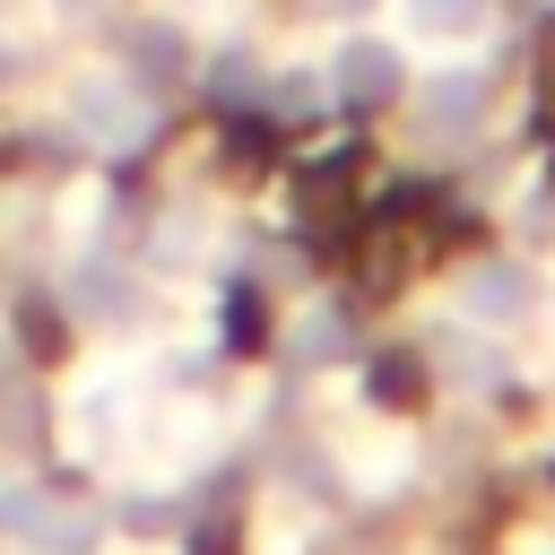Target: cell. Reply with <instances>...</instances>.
Wrapping results in <instances>:
<instances>
[{
    "mask_svg": "<svg viewBox=\"0 0 555 555\" xmlns=\"http://www.w3.org/2000/svg\"><path fill=\"white\" fill-rule=\"evenodd\" d=\"M69 130H78L87 147H113V156H130V147L156 130V113H147V95H139L121 69H87V78L69 87Z\"/></svg>",
    "mask_w": 555,
    "mask_h": 555,
    "instance_id": "obj_1",
    "label": "cell"
},
{
    "mask_svg": "<svg viewBox=\"0 0 555 555\" xmlns=\"http://www.w3.org/2000/svg\"><path fill=\"white\" fill-rule=\"evenodd\" d=\"M486 26H494L486 0H399V35H408V43H434V52H460V43H477Z\"/></svg>",
    "mask_w": 555,
    "mask_h": 555,
    "instance_id": "obj_2",
    "label": "cell"
},
{
    "mask_svg": "<svg viewBox=\"0 0 555 555\" xmlns=\"http://www.w3.org/2000/svg\"><path fill=\"white\" fill-rule=\"evenodd\" d=\"M330 69H338V78H330L338 95H356V104H382V95L399 87V69H408V61H399V52L382 43V35H347Z\"/></svg>",
    "mask_w": 555,
    "mask_h": 555,
    "instance_id": "obj_3",
    "label": "cell"
},
{
    "mask_svg": "<svg viewBox=\"0 0 555 555\" xmlns=\"http://www.w3.org/2000/svg\"><path fill=\"white\" fill-rule=\"evenodd\" d=\"M460 312L468 321H512V312H529V278L512 260H486L477 278H460Z\"/></svg>",
    "mask_w": 555,
    "mask_h": 555,
    "instance_id": "obj_4",
    "label": "cell"
},
{
    "mask_svg": "<svg viewBox=\"0 0 555 555\" xmlns=\"http://www.w3.org/2000/svg\"><path fill=\"white\" fill-rule=\"evenodd\" d=\"M408 460H416V442H408V434H390V425H382V434H356V442H347V477H356L364 494H390V486L408 477Z\"/></svg>",
    "mask_w": 555,
    "mask_h": 555,
    "instance_id": "obj_5",
    "label": "cell"
},
{
    "mask_svg": "<svg viewBox=\"0 0 555 555\" xmlns=\"http://www.w3.org/2000/svg\"><path fill=\"white\" fill-rule=\"evenodd\" d=\"M477 95H486L477 69H442V78H425V113H434V121H442V113H477Z\"/></svg>",
    "mask_w": 555,
    "mask_h": 555,
    "instance_id": "obj_6",
    "label": "cell"
},
{
    "mask_svg": "<svg viewBox=\"0 0 555 555\" xmlns=\"http://www.w3.org/2000/svg\"><path fill=\"white\" fill-rule=\"evenodd\" d=\"M321 9H338V17H356V9H373V0H321Z\"/></svg>",
    "mask_w": 555,
    "mask_h": 555,
    "instance_id": "obj_7",
    "label": "cell"
},
{
    "mask_svg": "<svg viewBox=\"0 0 555 555\" xmlns=\"http://www.w3.org/2000/svg\"><path fill=\"white\" fill-rule=\"evenodd\" d=\"M0 69H9V43H0Z\"/></svg>",
    "mask_w": 555,
    "mask_h": 555,
    "instance_id": "obj_8",
    "label": "cell"
}]
</instances>
